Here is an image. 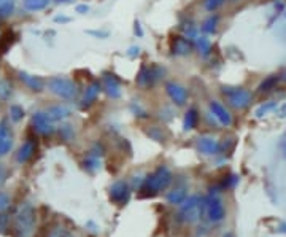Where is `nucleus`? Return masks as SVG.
<instances>
[{
    "instance_id": "obj_1",
    "label": "nucleus",
    "mask_w": 286,
    "mask_h": 237,
    "mask_svg": "<svg viewBox=\"0 0 286 237\" xmlns=\"http://www.w3.org/2000/svg\"><path fill=\"white\" fill-rule=\"evenodd\" d=\"M174 180V175L167 169L166 166H161L158 169L150 174L145 180H143V185L140 191H143V196H155L159 194L161 191H164L169 188V185Z\"/></svg>"
},
{
    "instance_id": "obj_2",
    "label": "nucleus",
    "mask_w": 286,
    "mask_h": 237,
    "mask_svg": "<svg viewBox=\"0 0 286 237\" xmlns=\"http://www.w3.org/2000/svg\"><path fill=\"white\" fill-rule=\"evenodd\" d=\"M35 229V212L31 205H24L15 216L13 231L16 237H32Z\"/></svg>"
},
{
    "instance_id": "obj_3",
    "label": "nucleus",
    "mask_w": 286,
    "mask_h": 237,
    "mask_svg": "<svg viewBox=\"0 0 286 237\" xmlns=\"http://www.w3.org/2000/svg\"><path fill=\"white\" fill-rule=\"evenodd\" d=\"M221 93L226 96L227 104L235 110H243L253 101V94L245 90V88H237V86H223Z\"/></svg>"
},
{
    "instance_id": "obj_4",
    "label": "nucleus",
    "mask_w": 286,
    "mask_h": 237,
    "mask_svg": "<svg viewBox=\"0 0 286 237\" xmlns=\"http://www.w3.org/2000/svg\"><path fill=\"white\" fill-rule=\"evenodd\" d=\"M202 215L212 223L221 221L224 218V215H226L223 201L219 199L216 194H208L205 199L202 201Z\"/></svg>"
},
{
    "instance_id": "obj_5",
    "label": "nucleus",
    "mask_w": 286,
    "mask_h": 237,
    "mask_svg": "<svg viewBox=\"0 0 286 237\" xmlns=\"http://www.w3.org/2000/svg\"><path fill=\"white\" fill-rule=\"evenodd\" d=\"M48 88L53 94L61 99H73L78 93V88L73 83V80L65 76H53L48 80Z\"/></svg>"
},
{
    "instance_id": "obj_6",
    "label": "nucleus",
    "mask_w": 286,
    "mask_h": 237,
    "mask_svg": "<svg viewBox=\"0 0 286 237\" xmlns=\"http://www.w3.org/2000/svg\"><path fill=\"white\" fill-rule=\"evenodd\" d=\"M200 215H202V201L197 196L188 197L180 210V218L185 223H196Z\"/></svg>"
},
{
    "instance_id": "obj_7",
    "label": "nucleus",
    "mask_w": 286,
    "mask_h": 237,
    "mask_svg": "<svg viewBox=\"0 0 286 237\" xmlns=\"http://www.w3.org/2000/svg\"><path fill=\"white\" fill-rule=\"evenodd\" d=\"M162 75H164V68H161L159 65H143L140 68V72L137 75V85L143 90H147V88L153 86L158 80H161Z\"/></svg>"
},
{
    "instance_id": "obj_8",
    "label": "nucleus",
    "mask_w": 286,
    "mask_h": 237,
    "mask_svg": "<svg viewBox=\"0 0 286 237\" xmlns=\"http://www.w3.org/2000/svg\"><path fill=\"white\" fill-rule=\"evenodd\" d=\"M166 93L170 97V101L178 107H183L188 102V91L183 85L177 82H167L166 83Z\"/></svg>"
},
{
    "instance_id": "obj_9",
    "label": "nucleus",
    "mask_w": 286,
    "mask_h": 237,
    "mask_svg": "<svg viewBox=\"0 0 286 237\" xmlns=\"http://www.w3.org/2000/svg\"><path fill=\"white\" fill-rule=\"evenodd\" d=\"M129 196H130V190L126 182H116L110 188V199L118 205L126 204L129 201Z\"/></svg>"
},
{
    "instance_id": "obj_10",
    "label": "nucleus",
    "mask_w": 286,
    "mask_h": 237,
    "mask_svg": "<svg viewBox=\"0 0 286 237\" xmlns=\"http://www.w3.org/2000/svg\"><path fill=\"white\" fill-rule=\"evenodd\" d=\"M210 112H212V115L219 121V124H223L226 127L232 124V115L229 113V110L221 102H218V101L210 102Z\"/></svg>"
},
{
    "instance_id": "obj_11",
    "label": "nucleus",
    "mask_w": 286,
    "mask_h": 237,
    "mask_svg": "<svg viewBox=\"0 0 286 237\" xmlns=\"http://www.w3.org/2000/svg\"><path fill=\"white\" fill-rule=\"evenodd\" d=\"M102 88H103V91L107 93V96L111 99H118L121 96V85L116 80V76L111 73H103Z\"/></svg>"
},
{
    "instance_id": "obj_12",
    "label": "nucleus",
    "mask_w": 286,
    "mask_h": 237,
    "mask_svg": "<svg viewBox=\"0 0 286 237\" xmlns=\"http://www.w3.org/2000/svg\"><path fill=\"white\" fill-rule=\"evenodd\" d=\"M53 121L50 120V116L46 115V112H37L34 113L32 116V124L35 127V131L37 132H40V134H51L54 129H53Z\"/></svg>"
},
{
    "instance_id": "obj_13",
    "label": "nucleus",
    "mask_w": 286,
    "mask_h": 237,
    "mask_svg": "<svg viewBox=\"0 0 286 237\" xmlns=\"http://www.w3.org/2000/svg\"><path fill=\"white\" fill-rule=\"evenodd\" d=\"M170 49L175 56H188L191 51H193V43H191L186 37L177 35L172 38Z\"/></svg>"
},
{
    "instance_id": "obj_14",
    "label": "nucleus",
    "mask_w": 286,
    "mask_h": 237,
    "mask_svg": "<svg viewBox=\"0 0 286 237\" xmlns=\"http://www.w3.org/2000/svg\"><path fill=\"white\" fill-rule=\"evenodd\" d=\"M197 148L200 153H204L207 156H212V154H216L219 151V143L216 139H213V137H200V139L197 140Z\"/></svg>"
},
{
    "instance_id": "obj_15",
    "label": "nucleus",
    "mask_w": 286,
    "mask_h": 237,
    "mask_svg": "<svg viewBox=\"0 0 286 237\" xmlns=\"http://www.w3.org/2000/svg\"><path fill=\"white\" fill-rule=\"evenodd\" d=\"M13 145V137L12 132L7 127L5 123H0V156H5Z\"/></svg>"
},
{
    "instance_id": "obj_16",
    "label": "nucleus",
    "mask_w": 286,
    "mask_h": 237,
    "mask_svg": "<svg viewBox=\"0 0 286 237\" xmlns=\"http://www.w3.org/2000/svg\"><path fill=\"white\" fill-rule=\"evenodd\" d=\"M19 78H21V82L29 88L31 91H35V93H40L43 91L45 88V82L42 80L40 76H35V75H29L26 72H19Z\"/></svg>"
},
{
    "instance_id": "obj_17",
    "label": "nucleus",
    "mask_w": 286,
    "mask_h": 237,
    "mask_svg": "<svg viewBox=\"0 0 286 237\" xmlns=\"http://www.w3.org/2000/svg\"><path fill=\"white\" fill-rule=\"evenodd\" d=\"M35 150H37L35 142H34L32 139L26 140V142L21 145V148H19V150H18V154H16L18 163H21V164H23V163H27V161L34 156Z\"/></svg>"
},
{
    "instance_id": "obj_18",
    "label": "nucleus",
    "mask_w": 286,
    "mask_h": 237,
    "mask_svg": "<svg viewBox=\"0 0 286 237\" xmlns=\"http://www.w3.org/2000/svg\"><path fill=\"white\" fill-rule=\"evenodd\" d=\"M102 91V83L99 82H94L91 83L88 88H86V91H84V96H83V105H91L95 99L99 97V93Z\"/></svg>"
},
{
    "instance_id": "obj_19",
    "label": "nucleus",
    "mask_w": 286,
    "mask_h": 237,
    "mask_svg": "<svg viewBox=\"0 0 286 237\" xmlns=\"http://www.w3.org/2000/svg\"><path fill=\"white\" fill-rule=\"evenodd\" d=\"M46 115L50 116L51 121H61L65 120L67 116H70V110L64 105H53L46 110Z\"/></svg>"
},
{
    "instance_id": "obj_20",
    "label": "nucleus",
    "mask_w": 286,
    "mask_h": 237,
    "mask_svg": "<svg viewBox=\"0 0 286 237\" xmlns=\"http://www.w3.org/2000/svg\"><path fill=\"white\" fill-rule=\"evenodd\" d=\"M280 82V76L278 75H269V76H265L264 80L259 83V86H257V93H269L272 90H275L276 85H278Z\"/></svg>"
},
{
    "instance_id": "obj_21",
    "label": "nucleus",
    "mask_w": 286,
    "mask_h": 237,
    "mask_svg": "<svg viewBox=\"0 0 286 237\" xmlns=\"http://www.w3.org/2000/svg\"><path fill=\"white\" fill-rule=\"evenodd\" d=\"M167 201L170 204L185 202L186 201V188H185V186H175V188L167 194Z\"/></svg>"
},
{
    "instance_id": "obj_22",
    "label": "nucleus",
    "mask_w": 286,
    "mask_h": 237,
    "mask_svg": "<svg viewBox=\"0 0 286 237\" xmlns=\"http://www.w3.org/2000/svg\"><path fill=\"white\" fill-rule=\"evenodd\" d=\"M199 123V112H197V108H189V110L186 112L185 115V129L186 131H191V129H194V127L197 126Z\"/></svg>"
},
{
    "instance_id": "obj_23",
    "label": "nucleus",
    "mask_w": 286,
    "mask_h": 237,
    "mask_svg": "<svg viewBox=\"0 0 286 237\" xmlns=\"http://www.w3.org/2000/svg\"><path fill=\"white\" fill-rule=\"evenodd\" d=\"M51 0H23V5L27 12H40L50 5Z\"/></svg>"
},
{
    "instance_id": "obj_24",
    "label": "nucleus",
    "mask_w": 286,
    "mask_h": 237,
    "mask_svg": "<svg viewBox=\"0 0 286 237\" xmlns=\"http://www.w3.org/2000/svg\"><path fill=\"white\" fill-rule=\"evenodd\" d=\"M218 23H219V18L216 15L208 16L202 23V26H200V31H202L204 34H215L216 29H218Z\"/></svg>"
},
{
    "instance_id": "obj_25",
    "label": "nucleus",
    "mask_w": 286,
    "mask_h": 237,
    "mask_svg": "<svg viewBox=\"0 0 286 237\" xmlns=\"http://www.w3.org/2000/svg\"><path fill=\"white\" fill-rule=\"evenodd\" d=\"M196 46L199 49L200 56H204V57H207L210 54V51H212V43H210V40L205 35L196 37Z\"/></svg>"
},
{
    "instance_id": "obj_26",
    "label": "nucleus",
    "mask_w": 286,
    "mask_h": 237,
    "mask_svg": "<svg viewBox=\"0 0 286 237\" xmlns=\"http://www.w3.org/2000/svg\"><path fill=\"white\" fill-rule=\"evenodd\" d=\"M99 156H100V153H95V151L92 150V151L88 154V157H86V160H84V167H86V169L91 171V172L97 171L99 167H100Z\"/></svg>"
},
{
    "instance_id": "obj_27",
    "label": "nucleus",
    "mask_w": 286,
    "mask_h": 237,
    "mask_svg": "<svg viewBox=\"0 0 286 237\" xmlns=\"http://www.w3.org/2000/svg\"><path fill=\"white\" fill-rule=\"evenodd\" d=\"M15 12V0H0V18H8Z\"/></svg>"
},
{
    "instance_id": "obj_28",
    "label": "nucleus",
    "mask_w": 286,
    "mask_h": 237,
    "mask_svg": "<svg viewBox=\"0 0 286 237\" xmlns=\"http://www.w3.org/2000/svg\"><path fill=\"white\" fill-rule=\"evenodd\" d=\"M276 104L275 101H270V102H264L262 105H259L256 108V112H254V115L257 116V118H261V116H264V115H269L270 112H273L275 108H276Z\"/></svg>"
},
{
    "instance_id": "obj_29",
    "label": "nucleus",
    "mask_w": 286,
    "mask_h": 237,
    "mask_svg": "<svg viewBox=\"0 0 286 237\" xmlns=\"http://www.w3.org/2000/svg\"><path fill=\"white\" fill-rule=\"evenodd\" d=\"M226 0H204V8L210 13H215L219 7L224 5Z\"/></svg>"
},
{
    "instance_id": "obj_30",
    "label": "nucleus",
    "mask_w": 286,
    "mask_h": 237,
    "mask_svg": "<svg viewBox=\"0 0 286 237\" xmlns=\"http://www.w3.org/2000/svg\"><path fill=\"white\" fill-rule=\"evenodd\" d=\"M10 116H12V120L13 121H19L21 118L24 116V110H23V107H19V105H13L12 108H10Z\"/></svg>"
},
{
    "instance_id": "obj_31",
    "label": "nucleus",
    "mask_w": 286,
    "mask_h": 237,
    "mask_svg": "<svg viewBox=\"0 0 286 237\" xmlns=\"http://www.w3.org/2000/svg\"><path fill=\"white\" fill-rule=\"evenodd\" d=\"M59 134H61L62 139L67 140V142L73 139V129H72V126H69V124H67V126H62V127H61V131H59Z\"/></svg>"
},
{
    "instance_id": "obj_32",
    "label": "nucleus",
    "mask_w": 286,
    "mask_h": 237,
    "mask_svg": "<svg viewBox=\"0 0 286 237\" xmlns=\"http://www.w3.org/2000/svg\"><path fill=\"white\" fill-rule=\"evenodd\" d=\"M10 93H12V90H10L8 83H5V82L0 83V97H2V99H7V97L10 96Z\"/></svg>"
},
{
    "instance_id": "obj_33",
    "label": "nucleus",
    "mask_w": 286,
    "mask_h": 237,
    "mask_svg": "<svg viewBox=\"0 0 286 237\" xmlns=\"http://www.w3.org/2000/svg\"><path fill=\"white\" fill-rule=\"evenodd\" d=\"M86 34L94 35V37H99V38H107L108 37V31H88Z\"/></svg>"
},
{
    "instance_id": "obj_34",
    "label": "nucleus",
    "mask_w": 286,
    "mask_h": 237,
    "mask_svg": "<svg viewBox=\"0 0 286 237\" xmlns=\"http://www.w3.org/2000/svg\"><path fill=\"white\" fill-rule=\"evenodd\" d=\"M8 228V215H0V232Z\"/></svg>"
},
{
    "instance_id": "obj_35",
    "label": "nucleus",
    "mask_w": 286,
    "mask_h": 237,
    "mask_svg": "<svg viewBox=\"0 0 286 237\" xmlns=\"http://www.w3.org/2000/svg\"><path fill=\"white\" fill-rule=\"evenodd\" d=\"M7 205H8V196L4 194V193H0V210L5 209Z\"/></svg>"
},
{
    "instance_id": "obj_36",
    "label": "nucleus",
    "mask_w": 286,
    "mask_h": 237,
    "mask_svg": "<svg viewBox=\"0 0 286 237\" xmlns=\"http://www.w3.org/2000/svg\"><path fill=\"white\" fill-rule=\"evenodd\" d=\"M138 53H140V48L138 46H130L129 51H127V56L129 57H135V56H138Z\"/></svg>"
},
{
    "instance_id": "obj_37",
    "label": "nucleus",
    "mask_w": 286,
    "mask_h": 237,
    "mask_svg": "<svg viewBox=\"0 0 286 237\" xmlns=\"http://www.w3.org/2000/svg\"><path fill=\"white\" fill-rule=\"evenodd\" d=\"M133 34L138 35V37H143V31H141V26H140L138 21L133 23Z\"/></svg>"
},
{
    "instance_id": "obj_38",
    "label": "nucleus",
    "mask_w": 286,
    "mask_h": 237,
    "mask_svg": "<svg viewBox=\"0 0 286 237\" xmlns=\"http://www.w3.org/2000/svg\"><path fill=\"white\" fill-rule=\"evenodd\" d=\"M88 12H89V7L88 5H78V7H76V13L84 15V13H88Z\"/></svg>"
},
{
    "instance_id": "obj_39",
    "label": "nucleus",
    "mask_w": 286,
    "mask_h": 237,
    "mask_svg": "<svg viewBox=\"0 0 286 237\" xmlns=\"http://www.w3.org/2000/svg\"><path fill=\"white\" fill-rule=\"evenodd\" d=\"M56 21H57V23H67V21H69V18H64V16H57V18H56Z\"/></svg>"
},
{
    "instance_id": "obj_40",
    "label": "nucleus",
    "mask_w": 286,
    "mask_h": 237,
    "mask_svg": "<svg viewBox=\"0 0 286 237\" xmlns=\"http://www.w3.org/2000/svg\"><path fill=\"white\" fill-rule=\"evenodd\" d=\"M56 4H69V2H72V0H54Z\"/></svg>"
},
{
    "instance_id": "obj_41",
    "label": "nucleus",
    "mask_w": 286,
    "mask_h": 237,
    "mask_svg": "<svg viewBox=\"0 0 286 237\" xmlns=\"http://www.w3.org/2000/svg\"><path fill=\"white\" fill-rule=\"evenodd\" d=\"M281 80H283V82H286V70H284V73H283V76H281Z\"/></svg>"
},
{
    "instance_id": "obj_42",
    "label": "nucleus",
    "mask_w": 286,
    "mask_h": 237,
    "mask_svg": "<svg viewBox=\"0 0 286 237\" xmlns=\"http://www.w3.org/2000/svg\"><path fill=\"white\" fill-rule=\"evenodd\" d=\"M224 237H234V235H232V234H226Z\"/></svg>"
}]
</instances>
